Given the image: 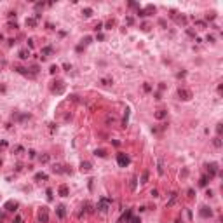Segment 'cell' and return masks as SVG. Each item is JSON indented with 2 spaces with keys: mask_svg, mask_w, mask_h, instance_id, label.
Segmentation results:
<instances>
[{
  "mask_svg": "<svg viewBox=\"0 0 223 223\" xmlns=\"http://www.w3.org/2000/svg\"><path fill=\"white\" fill-rule=\"evenodd\" d=\"M117 162H119V166L126 167L127 164H129V157H127L126 153H119V155H117Z\"/></svg>",
  "mask_w": 223,
  "mask_h": 223,
  "instance_id": "cell-1",
  "label": "cell"
},
{
  "mask_svg": "<svg viewBox=\"0 0 223 223\" xmlns=\"http://www.w3.org/2000/svg\"><path fill=\"white\" fill-rule=\"evenodd\" d=\"M216 173H218V164L216 162H211V164H209V178H213Z\"/></svg>",
  "mask_w": 223,
  "mask_h": 223,
  "instance_id": "cell-2",
  "label": "cell"
},
{
  "mask_svg": "<svg viewBox=\"0 0 223 223\" xmlns=\"http://www.w3.org/2000/svg\"><path fill=\"white\" fill-rule=\"evenodd\" d=\"M108 204H110V200H108V199H101V200H99V204H98V207H99L101 211H106V209H108Z\"/></svg>",
  "mask_w": 223,
  "mask_h": 223,
  "instance_id": "cell-3",
  "label": "cell"
},
{
  "mask_svg": "<svg viewBox=\"0 0 223 223\" xmlns=\"http://www.w3.org/2000/svg\"><path fill=\"white\" fill-rule=\"evenodd\" d=\"M178 94H180V98H181V99H190V92L188 91H186V89H180V91H178Z\"/></svg>",
  "mask_w": 223,
  "mask_h": 223,
  "instance_id": "cell-4",
  "label": "cell"
},
{
  "mask_svg": "<svg viewBox=\"0 0 223 223\" xmlns=\"http://www.w3.org/2000/svg\"><path fill=\"white\" fill-rule=\"evenodd\" d=\"M211 215H213V213H211V209H209V207H200V216H202V218H209Z\"/></svg>",
  "mask_w": 223,
  "mask_h": 223,
  "instance_id": "cell-5",
  "label": "cell"
},
{
  "mask_svg": "<svg viewBox=\"0 0 223 223\" xmlns=\"http://www.w3.org/2000/svg\"><path fill=\"white\" fill-rule=\"evenodd\" d=\"M58 192H59V195H61V197H66V195H68V186H66V185H61L59 186V190H58Z\"/></svg>",
  "mask_w": 223,
  "mask_h": 223,
  "instance_id": "cell-6",
  "label": "cell"
},
{
  "mask_svg": "<svg viewBox=\"0 0 223 223\" xmlns=\"http://www.w3.org/2000/svg\"><path fill=\"white\" fill-rule=\"evenodd\" d=\"M129 220H131V211H127L126 215H122V218H120V223H122V221H129Z\"/></svg>",
  "mask_w": 223,
  "mask_h": 223,
  "instance_id": "cell-7",
  "label": "cell"
},
{
  "mask_svg": "<svg viewBox=\"0 0 223 223\" xmlns=\"http://www.w3.org/2000/svg\"><path fill=\"white\" fill-rule=\"evenodd\" d=\"M19 58H21V59H26V58H30V51H26V49H25V51H21V52H19Z\"/></svg>",
  "mask_w": 223,
  "mask_h": 223,
  "instance_id": "cell-8",
  "label": "cell"
},
{
  "mask_svg": "<svg viewBox=\"0 0 223 223\" xmlns=\"http://www.w3.org/2000/svg\"><path fill=\"white\" fill-rule=\"evenodd\" d=\"M5 207H9V211H16L17 204H16V202H7V206H5Z\"/></svg>",
  "mask_w": 223,
  "mask_h": 223,
  "instance_id": "cell-9",
  "label": "cell"
},
{
  "mask_svg": "<svg viewBox=\"0 0 223 223\" xmlns=\"http://www.w3.org/2000/svg\"><path fill=\"white\" fill-rule=\"evenodd\" d=\"M26 25L35 26V25H37V19H35V17H28V19H26Z\"/></svg>",
  "mask_w": 223,
  "mask_h": 223,
  "instance_id": "cell-10",
  "label": "cell"
},
{
  "mask_svg": "<svg viewBox=\"0 0 223 223\" xmlns=\"http://www.w3.org/2000/svg\"><path fill=\"white\" fill-rule=\"evenodd\" d=\"M58 216H59V218H65V207H63V206L58 207Z\"/></svg>",
  "mask_w": 223,
  "mask_h": 223,
  "instance_id": "cell-11",
  "label": "cell"
},
{
  "mask_svg": "<svg viewBox=\"0 0 223 223\" xmlns=\"http://www.w3.org/2000/svg\"><path fill=\"white\" fill-rule=\"evenodd\" d=\"M155 117H157V119H164V117H166V112H164V110H159L157 113H155Z\"/></svg>",
  "mask_w": 223,
  "mask_h": 223,
  "instance_id": "cell-12",
  "label": "cell"
},
{
  "mask_svg": "<svg viewBox=\"0 0 223 223\" xmlns=\"http://www.w3.org/2000/svg\"><path fill=\"white\" fill-rule=\"evenodd\" d=\"M207 180H209L207 176H202V178H200V186H206V185H207Z\"/></svg>",
  "mask_w": 223,
  "mask_h": 223,
  "instance_id": "cell-13",
  "label": "cell"
},
{
  "mask_svg": "<svg viewBox=\"0 0 223 223\" xmlns=\"http://www.w3.org/2000/svg\"><path fill=\"white\" fill-rule=\"evenodd\" d=\"M91 169V164L89 162H82V171H89Z\"/></svg>",
  "mask_w": 223,
  "mask_h": 223,
  "instance_id": "cell-14",
  "label": "cell"
},
{
  "mask_svg": "<svg viewBox=\"0 0 223 223\" xmlns=\"http://www.w3.org/2000/svg\"><path fill=\"white\" fill-rule=\"evenodd\" d=\"M91 14H92V9H89V7H87V9H84V16H86V17H89Z\"/></svg>",
  "mask_w": 223,
  "mask_h": 223,
  "instance_id": "cell-15",
  "label": "cell"
},
{
  "mask_svg": "<svg viewBox=\"0 0 223 223\" xmlns=\"http://www.w3.org/2000/svg\"><path fill=\"white\" fill-rule=\"evenodd\" d=\"M42 52H44V54H51V52H52V47H44Z\"/></svg>",
  "mask_w": 223,
  "mask_h": 223,
  "instance_id": "cell-16",
  "label": "cell"
},
{
  "mask_svg": "<svg viewBox=\"0 0 223 223\" xmlns=\"http://www.w3.org/2000/svg\"><path fill=\"white\" fill-rule=\"evenodd\" d=\"M159 174H164V167H162V160H159Z\"/></svg>",
  "mask_w": 223,
  "mask_h": 223,
  "instance_id": "cell-17",
  "label": "cell"
},
{
  "mask_svg": "<svg viewBox=\"0 0 223 223\" xmlns=\"http://www.w3.org/2000/svg\"><path fill=\"white\" fill-rule=\"evenodd\" d=\"M96 155H98V157H105V150H96Z\"/></svg>",
  "mask_w": 223,
  "mask_h": 223,
  "instance_id": "cell-18",
  "label": "cell"
},
{
  "mask_svg": "<svg viewBox=\"0 0 223 223\" xmlns=\"http://www.w3.org/2000/svg\"><path fill=\"white\" fill-rule=\"evenodd\" d=\"M49 220V218H47V213H44V215H40V221H44V223H45Z\"/></svg>",
  "mask_w": 223,
  "mask_h": 223,
  "instance_id": "cell-19",
  "label": "cell"
},
{
  "mask_svg": "<svg viewBox=\"0 0 223 223\" xmlns=\"http://www.w3.org/2000/svg\"><path fill=\"white\" fill-rule=\"evenodd\" d=\"M215 146H218V148H220V146H221V141H220V136H218V138H216V140H215Z\"/></svg>",
  "mask_w": 223,
  "mask_h": 223,
  "instance_id": "cell-20",
  "label": "cell"
},
{
  "mask_svg": "<svg viewBox=\"0 0 223 223\" xmlns=\"http://www.w3.org/2000/svg\"><path fill=\"white\" fill-rule=\"evenodd\" d=\"M35 178H37V180H47V176H45V174H37Z\"/></svg>",
  "mask_w": 223,
  "mask_h": 223,
  "instance_id": "cell-21",
  "label": "cell"
},
{
  "mask_svg": "<svg viewBox=\"0 0 223 223\" xmlns=\"http://www.w3.org/2000/svg\"><path fill=\"white\" fill-rule=\"evenodd\" d=\"M129 221H131V223H141V220H140V218H131Z\"/></svg>",
  "mask_w": 223,
  "mask_h": 223,
  "instance_id": "cell-22",
  "label": "cell"
},
{
  "mask_svg": "<svg viewBox=\"0 0 223 223\" xmlns=\"http://www.w3.org/2000/svg\"><path fill=\"white\" fill-rule=\"evenodd\" d=\"M141 180H143V183H145V181H146V180H148V173H146V171L143 173V178H141Z\"/></svg>",
  "mask_w": 223,
  "mask_h": 223,
  "instance_id": "cell-23",
  "label": "cell"
},
{
  "mask_svg": "<svg viewBox=\"0 0 223 223\" xmlns=\"http://www.w3.org/2000/svg\"><path fill=\"white\" fill-rule=\"evenodd\" d=\"M40 160H42V162H47V160H49V155H44V157H40Z\"/></svg>",
  "mask_w": 223,
  "mask_h": 223,
  "instance_id": "cell-24",
  "label": "cell"
},
{
  "mask_svg": "<svg viewBox=\"0 0 223 223\" xmlns=\"http://www.w3.org/2000/svg\"><path fill=\"white\" fill-rule=\"evenodd\" d=\"M207 42H215V37H213V35H207Z\"/></svg>",
  "mask_w": 223,
  "mask_h": 223,
  "instance_id": "cell-25",
  "label": "cell"
},
{
  "mask_svg": "<svg viewBox=\"0 0 223 223\" xmlns=\"http://www.w3.org/2000/svg\"><path fill=\"white\" fill-rule=\"evenodd\" d=\"M0 164H2V162H0Z\"/></svg>",
  "mask_w": 223,
  "mask_h": 223,
  "instance_id": "cell-26",
  "label": "cell"
}]
</instances>
